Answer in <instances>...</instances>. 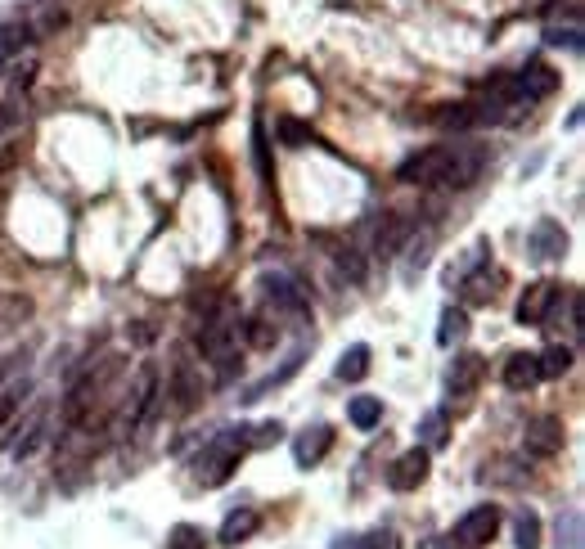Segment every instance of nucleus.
<instances>
[{"label":"nucleus","instance_id":"1","mask_svg":"<svg viewBox=\"0 0 585 549\" xmlns=\"http://www.w3.org/2000/svg\"><path fill=\"white\" fill-rule=\"evenodd\" d=\"M243 450H248V428H225L216 432L212 441L203 446V455H198L194 473L203 486H225L234 477V468H239Z\"/></svg>","mask_w":585,"mask_h":549},{"label":"nucleus","instance_id":"2","mask_svg":"<svg viewBox=\"0 0 585 549\" xmlns=\"http://www.w3.org/2000/svg\"><path fill=\"white\" fill-rule=\"evenodd\" d=\"M450 149H455V144H432V149L405 158L401 167H396V180H405V185H437L446 162H450Z\"/></svg>","mask_w":585,"mask_h":549},{"label":"nucleus","instance_id":"3","mask_svg":"<svg viewBox=\"0 0 585 549\" xmlns=\"http://www.w3.org/2000/svg\"><path fill=\"white\" fill-rule=\"evenodd\" d=\"M558 297H563V288H558L554 279L531 284L527 293H522V302H518V324H522V329H540V324L549 320V311L558 306Z\"/></svg>","mask_w":585,"mask_h":549},{"label":"nucleus","instance_id":"4","mask_svg":"<svg viewBox=\"0 0 585 549\" xmlns=\"http://www.w3.org/2000/svg\"><path fill=\"white\" fill-rule=\"evenodd\" d=\"M486 171V149H468V144H455L450 149V162L441 171L437 185H450V189H468L477 176Z\"/></svg>","mask_w":585,"mask_h":549},{"label":"nucleus","instance_id":"5","mask_svg":"<svg viewBox=\"0 0 585 549\" xmlns=\"http://www.w3.org/2000/svg\"><path fill=\"white\" fill-rule=\"evenodd\" d=\"M495 531H500V509H495V504H477V509H468L464 518H459L455 540H464L468 549H482Z\"/></svg>","mask_w":585,"mask_h":549},{"label":"nucleus","instance_id":"6","mask_svg":"<svg viewBox=\"0 0 585 549\" xmlns=\"http://www.w3.org/2000/svg\"><path fill=\"white\" fill-rule=\"evenodd\" d=\"M563 441H567L563 423H558L554 414H540V419L527 423V437H522V446H527V455L549 459V455H558V450H563Z\"/></svg>","mask_w":585,"mask_h":549},{"label":"nucleus","instance_id":"7","mask_svg":"<svg viewBox=\"0 0 585 549\" xmlns=\"http://www.w3.org/2000/svg\"><path fill=\"white\" fill-rule=\"evenodd\" d=\"M198 351H203V356L212 360L225 378L234 374V338H230V329H225V324L207 320L203 329H198Z\"/></svg>","mask_w":585,"mask_h":549},{"label":"nucleus","instance_id":"8","mask_svg":"<svg viewBox=\"0 0 585 549\" xmlns=\"http://www.w3.org/2000/svg\"><path fill=\"white\" fill-rule=\"evenodd\" d=\"M153 401H158V365H149L144 360L140 365V374H135V387H131V396H126V423H144V414L153 410Z\"/></svg>","mask_w":585,"mask_h":549},{"label":"nucleus","instance_id":"9","mask_svg":"<svg viewBox=\"0 0 585 549\" xmlns=\"http://www.w3.org/2000/svg\"><path fill=\"white\" fill-rule=\"evenodd\" d=\"M423 477H428V450L423 446L405 450V455L387 468V486H392V491H414V486H423Z\"/></svg>","mask_w":585,"mask_h":549},{"label":"nucleus","instance_id":"10","mask_svg":"<svg viewBox=\"0 0 585 549\" xmlns=\"http://www.w3.org/2000/svg\"><path fill=\"white\" fill-rule=\"evenodd\" d=\"M527 243H531V252H536L540 261L567 257V230L558 221H536L531 225V234H527Z\"/></svg>","mask_w":585,"mask_h":549},{"label":"nucleus","instance_id":"11","mask_svg":"<svg viewBox=\"0 0 585 549\" xmlns=\"http://www.w3.org/2000/svg\"><path fill=\"white\" fill-rule=\"evenodd\" d=\"M329 446H333V428H329V423H315V428H306L302 437L293 441V459H297V468L320 464V459L329 455Z\"/></svg>","mask_w":585,"mask_h":549},{"label":"nucleus","instance_id":"12","mask_svg":"<svg viewBox=\"0 0 585 549\" xmlns=\"http://www.w3.org/2000/svg\"><path fill=\"white\" fill-rule=\"evenodd\" d=\"M266 297L279 306V311H288V315H306V311H311L306 293L293 284V279H284V275H266Z\"/></svg>","mask_w":585,"mask_h":549},{"label":"nucleus","instance_id":"13","mask_svg":"<svg viewBox=\"0 0 585 549\" xmlns=\"http://www.w3.org/2000/svg\"><path fill=\"white\" fill-rule=\"evenodd\" d=\"M486 374V360L477 356V351H464V356H455V365H450V392H473L477 383H482Z\"/></svg>","mask_w":585,"mask_h":549},{"label":"nucleus","instance_id":"14","mask_svg":"<svg viewBox=\"0 0 585 549\" xmlns=\"http://www.w3.org/2000/svg\"><path fill=\"white\" fill-rule=\"evenodd\" d=\"M257 527H261V513H257V509H234L230 518L221 522L216 540H221V545H239V540H248Z\"/></svg>","mask_w":585,"mask_h":549},{"label":"nucleus","instance_id":"15","mask_svg":"<svg viewBox=\"0 0 585 549\" xmlns=\"http://www.w3.org/2000/svg\"><path fill=\"white\" fill-rule=\"evenodd\" d=\"M554 549H585V518H581V509H563V513H558Z\"/></svg>","mask_w":585,"mask_h":549},{"label":"nucleus","instance_id":"16","mask_svg":"<svg viewBox=\"0 0 585 549\" xmlns=\"http://www.w3.org/2000/svg\"><path fill=\"white\" fill-rule=\"evenodd\" d=\"M531 383H540L536 356H527V351H518V356H509V360H504V387H513V392H527Z\"/></svg>","mask_w":585,"mask_h":549},{"label":"nucleus","instance_id":"17","mask_svg":"<svg viewBox=\"0 0 585 549\" xmlns=\"http://www.w3.org/2000/svg\"><path fill=\"white\" fill-rule=\"evenodd\" d=\"M365 374H369V347L365 342H356V347H347L338 356V378L342 383H360Z\"/></svg>","mask_w":585,"mask_h":549},{"label":"nucleus","instance_id":"18","mask_svg":"<svg viewBox=\"0 0 585 549\" xmlns=\"http://www.w3.org/2000/svg\"><path fill=\"white\" fill-rule=\"evenodd\" d=\"M536 369H540V378H563L567 369H572V347H563V342L545 347L536 356Z\"/></svg>","mask_w":585,"mask_h":549},{"label":"nucleus","instance_id":"19","mask_svg":"<svg viewBox=\"0 0 585 549\" xmlns=\"http://www.w3.org/2000/svg\"><path fill=\"white\" fill-rule=\"evenodd\" d=\"M347 419L356 423L360 432H369L378 419H383V401H378V396H351V405H347Z\"/></svg>","mask_w":585,"mask_h":549},{"label":"nucleus","instance_id":"20","mask_svg":"<svg viewBox=\"0 0 585 549\" xmlns=\"http://www.w3.org/2000/svg\"><path fill=\"white\" fill-rule=\"evenodd\" d=\"M27 45H32V27L27 23H0V63L23 54Z\"/></svg>","mask_w":585,"mask_h":549},{"label":"nucleus","instance_id":"21","mask_svg":"<svg viewBox=\"0 0 585 549\" xmlns=\"http://www.w3.org/2000/svg\"><path fill=\"white\" fill-rule=\"evenodd\" d=\"M468 333V315H464V306H446L441 311V329H437V342L441 347H455L459 338Z\"/></svg>","mask_w":585,"mask_h":549},{"label":"nucleus","instance_id":"22","mask_svg":"<svg viewBox=\"0 0 585 549\" xmlns=\"http://www.w3.org/2000/svg\"><path fill=\"white\" fill-rule=\"evenodd\" d=\"M297 369H302V351H293V356L284 360V369H279V374H266V378H261V383H252L248 392H243V401H261V396H266L270 387H279V383H284V378H293Z\"/></svg>","mask_w":585,"mask_h":549},{"label":"nucleus","instance_id":"23","mask_svg":"<svg viewBox=\"0 0 585 549\" xmlns=\"http://www.w3.org/2000/svg\"><path fill=\"white\" fill-rule=\"evenodd\" d=\"M513 545H518V549H540V518H536V509H522L518 518H513Z\"/></svg>","mask_w":585,"mask_h":549},{"label":"nucleus","instance_id":"24","mask_svg":"<svg viewBox=\"0 0 585 549\" xmlns=\"http://www.w3.org/2000/svg\"><path fill=\"white\" fill-rule=\"evenodd\" d=\"M252 158H257L261 185H275V162H270V144H266V126L252 122Z\"/></svg>","mask_w":585,"mask_h":549},{"label":"nucleus","instance_id":"25","mask_svg":"<svg viewBox=\"0 0 585 549\" xmlns=\"http://www.w3.org/2000/svg\"><path fill=\"white\" fill-rule=\"evenodd\" d=\"M275 135H279V144H288V149H306V144H311V126L297 122V117H279Z\"/></svg>","mask_w":585,"mask_h":549},{"label":"nucleus","instance_id":"26","mask_svg":"<svg viewBox=\"0 0 585 549\" xmlns=\"http://www.w3.org/2000/svg\"><path fill=\"white\" fill-rule=\"evenodd\" d=\"M167 549H207L203 527H194V522H176L171 536H167Z\"/></svg>","mask_w":585,"mask_h":549},{"label":"nucleus","instance_id":"27","mask_svg":"<svg viewBox=\"0 0 585 549\" xmlns=\"http://www.w3.org/2000/svg\"><path fill=\"white\" fill-rule=\"evenodd\" d=\"M419 437H423V450L446 446V414H441V410H432L428 419L419 423Z\"/></svg>","mask_w":585,"mask_h":549},{"label":"nucleus","instance_id":"28","mask_svg":"<svg viewBox=\"0 0 585 549\" xmlns=\"http://www.w3.org/2000/svg\"><path fill=\"white\" fill-rule=\"evenodd\" d=\"M351 549H401V536H396V531H369V536H360Z\"/></svg>","mask_w":585,"mask_h":549},{"label":"nucleus","instance_id":"29","mask_svg":"<svg viewBox=\"0 0 585 549\" xmlns=\"http://www.w3.org/2000/svg\"><path fill=\"white\" fill-rule=\"evenodd\" d=\"M549 45H572V50H581V27H567V32H558V27H549L545 32Z\"/></svg>","mask_w":585,"mask_h":549},{"label":"nucleus","instance_id":"30","mask_svg":"<svg viewBox=\"0 0 585 549\" xmlns=\"http://www.w3.org/2000/svg\"><path fill=\"white\" fill-rule=\"evenodd\" d=\"M252 432H257V437H248V446H270V441H279L284 428H279V423H261V428H252Z\"/></svg>","mask_w":585,"mask_h":549},{"label":"nucleus","instance_id":"31","mask_svg":"<svg viewBox=\"0 0 585 549\" xmlns=\"http://www.w3.org/2000/svg\"><path fill=\"white\" fill-rule=\"evenodd\" d=\"M248 338L257 342V347H270V342H275V329H266L261 320H248Z\"/></svg>","mask_w":585,"mask_h":549},{"label":"nucleus","instance_id":"32","mask_svg":"<svg viewBox=\"0 0 585 549\" xmlns=\"http://www.w3.org/2000/svg\"><path fill=\"white\" fill-rule=\"evenodd\" d=\"M14 126H18V108L14 104H0V135L14 131Z\"/></svg>","mask_w":585,"mask_h":549},{"label":"nucleus","instance_id":"33","mask_svg":"<svg viewBox=\"0 0 585 549\" xmlns=\"http://www.w3.org/2000/svg\"><path fill=\"white\" fill-rule=\"evenodd\" d=\"M9 369H14V365H0V378H5V374H9Z\"/></svg>","mask_w":585,"mask_h":549},{"label":"nucleus","instance_id":"34","mask_svg":"<svg viewBox=\"0 0 585 549\" xmlns=\"http://www.w3.org/2000/svg\"><path fill=\"white\" fill-rule=\"evenodd\" d=\"M432 549H450V545H432Z\"/></svg>","mask_w":585,"mask_h":549}]
</instances>
